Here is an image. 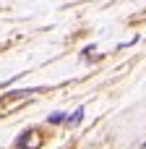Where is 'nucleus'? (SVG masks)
<instances>
[{
	"label": "nucleus",
	"instance_id": "nucleus-1",
	"mask_svg": "<svg viewBox=\"0 0 146 149\" xmlns=\"http://www.w3.org/2000/svg\"><path fill=\"white\" fill-rule=\"evenodd\" d=\"M81 120H84V107H78V110H76L73 115H68V120H65V126H68V128H73V126H78Z\"/></svg>",
	"mask_w": 146,
	"mask_h": 149
},
{
	"label": "nucleus",
	"instance_id": "nucleus-2",
	"mask_svg": "<svg viewBox=\"0 0 146 149\" xmlns=\"http://www.w3.org/2000/svg\"><path fill=\"white\" fill-rule=\"evenodd\" d=\"M65 120H68L65 113H52V115H47V123H65Z\"/></svg>",
	"mask_w": 146,
	"mask_h": 149
}]
</instances>
